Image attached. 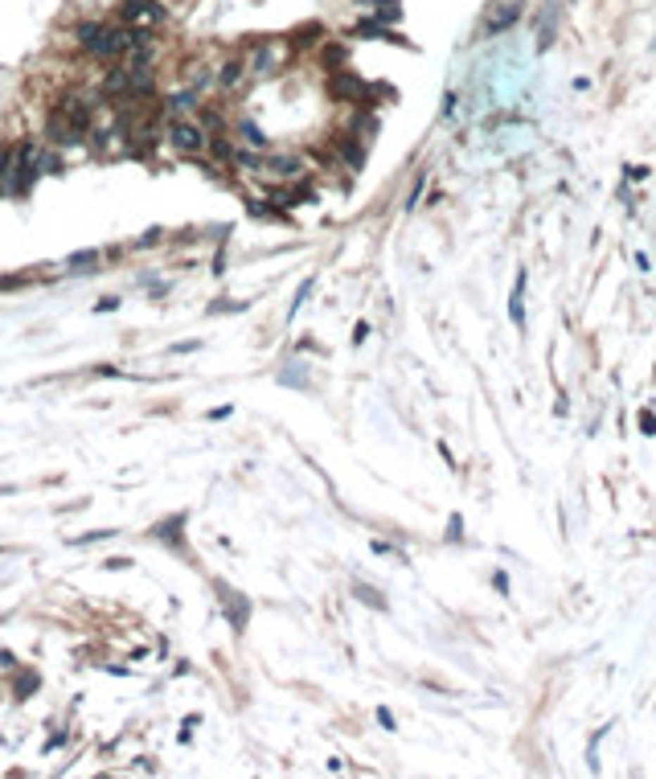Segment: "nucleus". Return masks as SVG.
I'll return each mask as SVG.
<instances>
[{
	"mask_svg": "<svg viewBox=\"0 0 656 779\" xmlns=\"http://www.w3.org/2000/svg\"><path fill=\"white\" fill-rule=\"evenodd\" d=\"M164 140H168L172 152H181V156H197V152H206L210 136H206V127H201V123H193V119L181 115V119H168Z\"/></svg>",
	"mask_w": 656,
	"mask_h": 779,
	"instance_id": "f257e3e1",
	"label": "nucleus"
},
{
	"mask_svg": "<svg viewBox=\"0 0 656 779\" xmlns=\"http://www.w3.org/2000/svg\"><path fill=\"white\" fill-rule=\"evenodd\" d=\"M263 172H271L275 181H300L304 177V160L296 152H275V156L263 160Z\"/></svg>",
	"mask_w": 656,
	"mask_h": 779,
	"instance_id": "f03ea898",
	"label": "nucleus"
},
{
	"mask_svg": "<svg viewBox=\"0 0 656 779\" xmlns=\"http://www.w3.org/2000/svg\"><path fill=\"white\" fill-rule=\"evenodd\" d=\"M46 136H49L53 144H58V148H70V144L82 140V132H78V127H74V123H70L66 115H62L58 107H53V111L46 115Z\"/></svg>",
	"mask_w": 656,
	"mask_h": 779,
	"instance_id": "7ed1b4c3",
	"label": "nucleus"
},
{
	"mask_svg": "<svg viewBox=\"0 0 656 779\" xmlns=\"http://www.w3.org/2000/svg\"><path fill=\"white\" fill-rule=\"evenodd\" d=\"M328 91H332L336 99H349V103H365V99H370V87H365V82L357 78V74H345V70L332 74Z\"/></svg>",
	"mask_w": 656,
	"mask_h": 779,
	"instance_id": "20e7f679",
	"label": "nucleus"
},
{
	"mask_svg": "<svg viewBox=\"0 0 656 779\" xmlns=\"http://www.w3.org/2000/svg\"><path fill=\"white\" fill-rule=\"evenodd\" d=\"M217 590H222V603H226V615H230L234 632H242V628H246V619H251V603H246L242 595H234L226 583H217Z\"/></svg>",
	"mask_w": 656,
	"mask_h": 779,
	"instance_id": "39448f33",
	"label": "nucleus"
},
{
	"mask_svg": "<svg viewBox=\"0 0 656 779\" xmlns=\"http://www.w3.org/2000/svg\"><path fill=\"white\" fill-rule=\"evenodd\" d=\"M517 17H521V4H517V0H505L500 8H492L488 17H484V33H505Z\"/></svg>",
	"mask_w": 656,
	"mask_h": 779,
	"instance_id": "423d86ee",
	"label": "nucleus"
},
{
	"mask_svg": "<svg viewBox=\"0 0 656 779\" xmlns=\"http://www.w3.org/2000/svg\"><path fill=\"white\" fill-rule=\"evenodd\" d=\"M197 99H201V91H193V87H189V91H177V95L164 99V111H168L172 119H181V115H189V111H197V107H201Z\"/></svg>",
	"mask_w": 656,
	"mask_h": 779,
	"instance_id": "0eeeda50",
	"label": "nucleus"
},
{
	"mask_svg": "<svg viewBox=\"0 0 656 779\" xmlns=\"http://www.w3.org/2000/svg\"><path fill=\"white\" fill-rule=\"evenodd\" d=\"M132 70V87H127V99H148L152 91H156V74H152V66H127Z\"/></svg>",
	"mask_w": 656,
	"mask_h": 779,
	"instance_id": "6e6552de",
	"label": "nucleus"
},
{
	"mask_svg": "<svg viewBox=\"0 0 656 779\" xmlns=\"http://www.w3.org/2000/svg\"><path fill=\"white\" fill-rule=\"evenodd\" d=\"M58 111L70 119V123L78 127V132H82V136L91 132V107H87L82 99H62V107H58Z\"/></svg>",
	"mask_w": 656,
	"mask_h": 779,
	"instance_id": "1a4fd4ad",
	"label": "nucleus"
},
{
	"mask_svg": "<svg viewBox=\"0 0 656 779\" xmlns=\"http://www.w3.org/2000/svg\"><path fill=\"white\" fill-rule=\"evenodd\" d=\"M525 271H517V284H513V300H509V316H513L517 329H525Z\"/></svg>",
	"mask_w": 656,
	"mask_h": 779,
	"instance_id": "9d476101",
	"label": "nucleus"
},
{
	"mask_svg": "<svg viewBox=\"0 0 656 779\" xmlns=\"http://www.w3.org/2000/svg\"><path fill=\"white\" fill-rule=\"evenodd\" d=\"M267 201H275V210H296V205L312 201V193H308V189H271Z\"/></svg>",
	"mask_w": 656,
	"mask_h": 779,
	"instance_id": "9b49d317",
	"label": "nucleus"
},
{
	"mask_svg": "<svg viewBox=\"0 0 656 779\" xmlns=\"http://www.w3.org/2000/svg\"><path fill=\"white\" fill-rule=\"evenodd\" d=\"M242 78H246V66L234 58V62H226V66L217 70V87H222V91H238V87H242Z\"/></svg>",
	"mask_w": 656,
	"mask_h": 779,
	"instance_id": "f8f14e48",
	"label": "nucleus"
},
{
	"mask_svg": "<svg viewBox=\"0 0 656 779\" xmlns=\"http://www.w3.org/2000/svg\"><path fill=\"white\" fill-rule=\"evenodd\" d=\"M127 87H132V70L123 66V70H107V78H103V91L107 95H127Z\"/></svg>",
	"mask_w": 656,
	"mask_h": 779,
	"instance_id": "ddd939ff",
	"label": "nucleus"
},
{
	"mask_svg": "<svg viewBox=\"0 0 656 779\" xmlns=\"http://www.w3.org/2000/svg\"><path fill=\"white\" fill-rule=\"evenodd\" d=\"M238 136H242V144H246V148H255V152H267V136H263V132H258L255 123H251V119H242V123H238Z\"/></svg>",
	"mask_w": 656,
	"mask_h": 779,
	"instance_id": "4468645a",
	"label": "nucleus"
},
{
	"mask_svg": "<svg viewBox=\"0 0 656 779\" xmlns=\"http://www.w3.org/2000/svg\"><path fill=\"white\" fill-rule=\"evenodd\" d=\"M275 62H279V49H275V46H258L251 66H255V74H271V70H275Z\"/></svg>",
	"mask_w": 656,
	"mask_h": 779,
	"instance_id": "2eb2a0df",
	"label": "nucleus"
},
{
	"mask_svg": "<svg viewBox=\"0 0 656 779\" xmlns=\"http://www.w3.org/2000/svg\"><path fill=\"white\" fill-rule=\"evenodd\" d=\"M103 33H107V29H103V25H94V21H87V25H78V29H74V37H78V46H82V49H94V42H99Z\"/></svg>",
	"mask_w": 656,
	"mask_h": 779,
	"instance_id": "dca6fc26",
	"label": "nucleus"
},
{
	"mask_svg": "<svg viewBox=\"0 0 656 779\" xmlns=\"http://www.w3.org/2000/svg\"><path fill=\"white\" fill-rule=\"evenodd\" d=\"M206 148H210L213 160H234V144L226 140L222 132H217V136H210V144H206Z\"/></svg>",
	"mask_w": 656,
	"mask_h": 779,
	"instance_id": "f3484780",
	"label": "nucleus"
},
{
	"mask_svg": "<svg viewBox=\"0 0 656 779\" xmlns=\"http://www.w3.org/2000/svg\"><path fill=\"white\" fill-rule=\"evenodd\" d=\"M357 37H386V42H402V37H394L386 25H374V21H365V25H357Z\"/></svg>",
	"mask_w": 656,
	"mask_h": 779,
	"instance_id": "a211bd4d",
	"label": "nucleus"
},
{
	"mask_svg": "<svg viewBox=\"0 0 656 779\" xmlns=\"http://www.w3.org/2000/svg\"><path fill=\"white\" fill-rule=\"evenodd\" d=\"M94 262H99V251H78L70 255V271H94Z\"/></svg>",
	"mask_w": 656,
	"mask_h": 779,
	"instance_id": "6ab92c4d",
	"label": "nucleus"
},
{
	"mask_svg": "<svg viewBox=\"0 0 656 779\" xmlns=\"http://www.w3.org/2000/svg\"><path fill=\"white\" fill-rule=\"evenodd\" d=\"M181 525H185V513H177L172 521H160L156 525V538H181Z\"/></svg>",
	"mask_w": 656,
	"mask_h": 779,
	"instance_id": "aec40b11",
	"label": "nucleus"
},
{
	"mask_svg": "<svg viewBox=\"0 0 656 779\" xmlns=\"http://www.w3.org/2000/svg\"><path fill=\"white\" fill-rule=\"evenodd\" d=\"M353 595H357L361 603H370V607H381V612H386V599H381L374 587H353Z\"/></svg>",
	"mask_w": 656,
	"mask_h": 779,
	"instance_id": "412c9836",
	"label": "nucleus"
},
{
	"mask_svg": "<svg viewBox=\"0 0 656 779\" xmlns=\"http://www.w3.org/2000/svg\"><path fill=\"white\" fill-rule=\"evenodd\" d=\"M213 82H217V74H213V70H197V74H193V91H206V87H213Z\"/></svg>",
	"mask_w": 656,
	"mask_h": 779,
	"instance_id": "4be33fe9",
	"label": "nucleus"
},
{
	"mask_svg": "<svg viewBox=\"0 0 656 779\" xmlns=\"http://www.w3.org/2000/svg\"><path fill=\"white\" fill-rule=\"evenodd\" d=\"M201 127H210L213 136H217V132H222V115H217V111H201Z\"/></svg>",
	"mask_w": 656,
	"mask_h": 779,
	"instance_id": "5701e85b",
	"label": "nucleus"
},
{
	"mask_svg": "<svg viewBox=\"0 0 656 779\" xmlns=\"http://www.w3.org/2000/svg\"><path fill=\"white\" fill-rule=\"evenodd\" d=\"M33 685H37V677H33V673H21V677H17V697H29Z\"/></svg>",
	"mask_w": 656,
	"mask_h": 779,
	"instance_id": "b1692460",
	"label": "nucleus"
},
{
	"mask_svg": "<svg viewBox=\"0 0 656 779\" xmlns=\"http://www.w3.org/2000/svg\"><path fill=\"white\" fill-rule=\"evenodd\" d=\"M640 431H644V435H656V414L652 410H640Z\"/></svg>",
	"mask_w": 656,
	"mask_h": 779,
	"instance_id": "393cba45",
	"label": "nucleus"
},
{
	"mask_svg": "<svg viewBox=\"0 0 656 779\" xmlns=\"http://www.w3.org/2000/svg\"><path fill=\"white\" fill-rule=\"evenodd\" d=\"M308 296H312V279H304V287H300V296H296V304H291V316L300 312V304H304Z\"/></svg>",
	"mask_w": 656,
	"mask_h": 779,
	"instance_id": "a878e982",
	"label": "nucleus"
},
{
	"mask_svg": "<svg viewBox=\"0 0 656 779\" xmlns=\"http://www.w3.org/2000/svg\"><path fill=\"white\" fill-rule=\"evenodd\" d=\"M115 308H119V300H115V296H103V300L94 304V312H115Z\"/></svg>",
	"mask_w": 656,
	"mask_h": 779,
	"instance_id": "bb28decb",
	"label": "nucleus"
},
{
	"mask_svg": "<svg viewBox=\"0 0 656 779\" xmlns=\"http://www.w3.org/2000/svg\"><path fill=\"white\" fill-rule=\"evenodd\" d=\"M193 349H201V341H181V345H172V353H193Z\"/></svg>",
	"mask_w": 656,
	"mask_h": 779,
	"instance_id": "cd10ccee",
	"label": "nucleus"
},
{
	"mask_svg": "<svg viewBox=\"0 0 656 779\" xmlns=\"http://www.w3.org/2000/svg\"><path fill=\"white\" fill-rule=\"evenodd\" d=\"M377 722H381L386 730H394V714H390V709H377Z\"/></svg>",
	"mask_w": 656,
	"mask_h": 779,
	"instance_id": "c85d7f7f",
	"label": "nucleus"
},
{
	"mask_svg": "<svg viewBox=\"0 0 656 779\" xmlns=\"http://www.w3.org/2000/svg\"><path fill=\"white\" fill-rule=\"evenodd\" d=\"M628 177H632V181H640V177H648V168H640V165H628Z\"/></svg>",
	"mask_w": 656,
	"mask_h": 779,
	"instance_id": "c756f323",
	"label": "nucleus"
},
{
	"mask_svg": "<svg viewBox=\"0 0 656 779\" xmlns=\"http://www.w3.org/2000/svg\"><path fill=\"white\" fill-rule=\"evenodd\" d=\"M0 669H13V652H0Z\"/></svg>",
	"mask_w": 656,
	"mask_h": 779,
	"instance_id": "7c9ffc66",
	"label": "nucleus"
}]
</instances>
